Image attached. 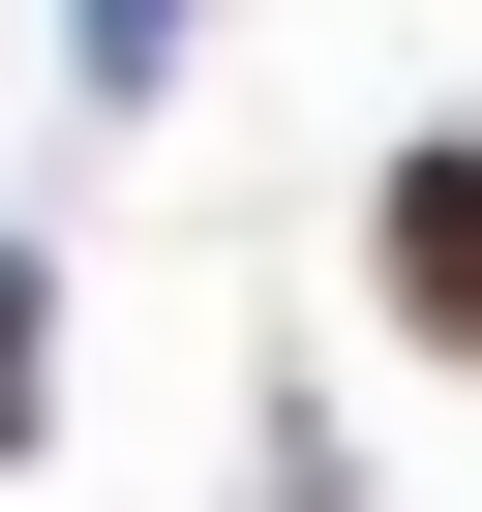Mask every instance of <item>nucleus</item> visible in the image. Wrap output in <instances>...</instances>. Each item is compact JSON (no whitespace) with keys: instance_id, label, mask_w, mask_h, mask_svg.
Returning <instances> with one entry per match:
<instances>
[{"instance_id":"obj_1","label":"nucleus","mask_w":482,"mask_h":512,"mask_svg":"<svg viewBox=\"0 0 482 512\" xmlns=\"http://www.w3.org/2000/svg\"><path fill=\"white\" fill-rule=\"evenodd\" d=\"M392 302L482 362V151H422V181H392Z\"/></svg>"}]
</instances>
